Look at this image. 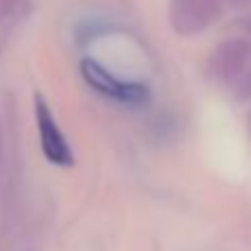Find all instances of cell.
<instances>
[{"label":"cell","instance_id":"obj_1","mask_svg":"<svg viewBox=\"0 0 251 251\" xmlns=\"http://www.w3.org/2000/svg\"><path fill=\"white\" fill-rule=\"evenodd\" d=\"M85 80L94 87L98 94L107 96V98L116 100L123 104H145L149 100V89L142 82H123L114 78L109 71L100 67L94 60H82L80 65Z\"/></svg>","mask_w":251,"mask_h":251},{"label":"cell","instance_id":"obj_2","mask_svg":"<svg viewBox=\"0 0 251 251\" xmlns=\"http://www.w3.org/2000/svg\"><path fill=\"white\" fill-rule=\"evenodd\" d=\"M36 123H38L40 145H43V153L47 156V160L53 162V165H60V167L74 165V153H71L62 131L58 129L47 102H45L40 96L36 98Z\"/></svg>","mask_w":251,"mask_h":251}]
</instances>
